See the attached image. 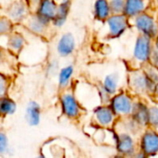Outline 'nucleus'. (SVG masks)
Returning a JSON list of instances; mask_svg holds the SVG:
<instances>
[{
    "mask_svg": "<svg viewBox=\"0 0 158 158\" xmlns=\"http://www.w3.org/2000/svg\"><path fill=\"white\" fill-rule=\"evenodd\" d=\"M131 88L139 94H146L156 89V84L149 79L145 72L135 71L130 78Z\"/></svg>",
    "mask_w": 158,
    "mask_h": 158,
    "instance_id": "f257e3e1",
    "label": "nucleus"
},
{
    "mask_svg": "<svg viewBox=\"0 0 158 158\" xmlns=\"http://www.w3.org/2000/svg\"><path fill=\"white\" fill-rule=\"evenodd\" d=\"M136 28L144 35L155 37L158 33V26L155 19L147 14H140L135 19Z\"/></svg>",
    "mask_w": 158,
    "mask_h": 158,
    "instance_id": "f03ea898",
    "label": "nucleus"
},
{
    "mask_svg": "<svg viewBox=\"0 0 158 158\" xmlns=\"http://www.w3.org/2000/svg\"><path fill=\"white\" fill-rule=\"evenodd\" d=\"M150 38L151 37L144 34L138 37L134 47V57L138 61L145 62L150 58L152 52Z\"/></svg>",
    "mask_w": 158,
    "mask_h": 158,
    "instance_id": "7ed1b4c3",
    "label": "nucleus"
},
{
    "mask_svg": "<svg viewBox=\"0 0 158 158\" xmlns=\"http://www.w3.org/2000/svg\"><path fill=\"white\" fill-rule=\"evenodd\" d=\"M107 25L109 27L110 36L113 38L119 37L125 32L128 28V21L126 15L115 14L107 19Z\"/></svg>",
    "mask_w": 158,
    "mask_h": 158,
    "instance_id": "20e7f679",
    "label": "nucleus"
},
{
    "mask_svg": "<svg viewBox=\"0 0 158 158\" xmlns=\"http://www.w3.org/2000/svg\"><path fill=\"white\" fill-rule=\"evenodd\" d=\"M133 104L130 96L125 94H121L113 98L111 102V107L115 113L120 115H129L132 112Z\"/></svg>",
    "mask_w": 158,
    "mask_h": 158,
    "instance_id": "39448f33",
    "label": "nucleus"
},
{
    "mask_svg": "<svg viewBox=\"0 0 158 158\" xmlns=\"http://www.w3.org/2000/svg\"><path fill=\"white\" fill-rule=\"evenodd\" d=\"M61 106L63 113L71 118H75L80 114V106L76 98L71 94H64L61 96Z\"/></svg>",
    "mask_w": 158,
    "mask_h": 158,
    "instance_id": "423d86ee",
    "label": "nucleus"
},
{
    "mask_svg": "<svg viewBox=\"0 0 158 158\" xmlns=\"http://www.w3.org/2000/svg\"><path fill=\"white\" fill-rule=\"evenodd\" d=\"M142 149L147 156L158 153V134L154 131H147L142 140Z\"/></svg>",
    "mask_w": 158,
    "mask_h": 158,
    "instance_id": "0eeeda50",
    "label": "nucleus"
},
{
    "mask_svg": "<svg viewBox=\"0 0 158 158\" xmlns=\"http://www.w3.org/2000/svg\"><path fill=\"white\" fill-rule=\"evenodd\" d=\"M75 48V39L71 33L64 34L57 43V52L61 56H67L70 55Z\"/></svg>",
    "mask_w": 158,
    "mask_h": 158,
    "instance_id": "6e6552de",
    "label": "nucleus"
},
{
    "mask_svg": "<svg viewBox=\"0 0 158 158\" xmlns=\"http://www.w3.org/2000/svg\"><path fill=\"white\" fill-rule=\"evenodd\" d=\"M57 7L58 6H56L53 0H43L40 3L37 14L47 19L48 20H54L57 13Z\"/></svg>",
    "mask_w": 158,
    "mask_h": 158,
    "instance_id": "1a4fd4ad",
    "label": "nucleus"
},
{
    "mask_svg": "<svg viewBox=\"0 0 158 158\" xmlns=\"http://www.w3.org/2000/svg\"><path fill=\"white\" fill-rule=\"evenodd\" d=\"M114 110L112 107L99 106L96 108L94 115L97 122L102 126H109L114 120Z\"/></svg>",
    "mask_w": 158,
    "mask_h": 158,
    "instance_id": "9d476101",
    "label": "nucleus"
},
{
    "mask_svg": "<svg viewBox=\"0 0 158 158\" xmlns=\"http://www.w3.org/2000/svg\"><path fill=\"white\" fill-rule=\"evenodd\" d=\"M146 7L144 0H126L124 14L128 17H133L140 15Z\"/></svg>",
    "mask_w": 158,
    "mask_h": 158,
    "instance_id": "9b49d317",
    "label": "nucleus"
},
{
    "mask_svg": "<svg viewBox=\"0 0 158 158\" xmlns=\"http://www.w3.org/2000/svg\"><path fill=\"white\" fill-rule=\"evenodd\" d=\"M133 119L140 125H146L149 123V108L142 104L137 103L133 106L132 109Z\"/></svg>",
    "mask_w": 158,
    "mask_h": 158,
    "instance_id": "f8f14e48",
    "label": "nucleus"
},
{
    "mask_svg": "<svg viewBox=\"0 0 158 158\" xmlns=\"http://www.w3.org/2000/svg\"><path fill=\"white\" fill-rule=\"evenodd\" d=\"M117 148L120 154L131 155L134 152V141L128 134H121L118 137Z\"/></svg>",
    "mask_w": 158,
    "mask_h": 158,
    "instance_id": "ddd939ff",
    "label": "nucleus"
},
{
    "mask_svg": "<svg viewBox=\"0 0 158 158\" xmlns=\"http://www.w3.org/2000/svg\"><path fill=\"white\" fill-rule=\"evenodd\" d=\"M41 109L36 102H30L26 108V119L31 126H36L40 123Z\"/></svg>",
    "mask_w": 158,
    "mask_h": 158,
    "instance_id": "4468645a",
    "label": "nucleus"
},
{
    "mask_svg": "<svg viewBox=\"0 0 158 158\" xmlns=\"http://www.w3.org/2000/svg\"><path fill=\"white\" fill-rule=\"evenodd\" d=\"M49 21L50 20H48L47 19L37 14V15L30 18V19L28 21V27L34 33L41 34L45 31V28H46L47 24L49 23Z\"/></svg>",
    "mask_w": 158,
    "mask_h": 158,
    "instance_id": "2eb2a0df",
    "label": "nucleus"
},
{
    "mask_svg": "<svg viewBox=\"0 0 158 158\" xmlns=\"http://www.w3.org/2000/svg\"><path fill=\"white\" fill-rule=\"evenodd\" d=\"M69 6H70V0H61L58 7H57V13L55 18L54 24L57 27L62 26L68 17L69 11Z\"/></svg>",
    "mask_w": 158,
    "mask_h": 158,
    "instance_id": "dca6fc26",
    "label": "nucleus"
},
{
    "mask_svg": "<svg viewBox=\"0 0 158 158\" xmlns=\"http://www.w3.org/2000/svg\"><path fill=\"white\" fill-rule=\"evenodd\" d=\"M95 17L99 19H106L109 18L111 7L107 0H96L94 3Z\"/></svg>",
    "mask_w": 158,
    "mask_h": 158,
    "instance_id": "f3484780",
    "label": "nucleus"
},
{
    "mask_svg": "<svg viewBox=\"0 0 158 158\" xmlns=\"http://www.w3.org/2000/svg\"><path fill=\"white\" fill-rule=\"evenodd\" d=\"M27 7L23 3H15L8 9V17L15 21H19L25 18Z\"/></svg>",
    "mask_w": 158,
    "mask_h": 158,
    "instance_id": "a211bd4d",
    "label": "nucleus"
},
{
    "mask_svg": "<svg viewBox=\"0 0 158 158\" xmlns=\"http://www.w3.org/2000/svg\"><path fill=\"white\" fill-rule=\"evenodd\" d=\"M118 75L116 73H111L107 75L103 83V87L105 92L107 94H113L116 93L118 89Z\"/></svg>",
    "mask_w": 158,
    "mask_h": 158,
    "instance_id": "6ab92c4d",
    "label": "nucleus"
},
{
    "mask_svg": "<svg viewBox=\"0 0 158 158\" xmlns=\"http://www.w3.org/2000/svg\"><path fill=\"white\" fill-rule=\"evenodd\" d=\"M25 44V40L24 38L19 35V34H13L10 36L9 40H8V47L10 50H12L14 53H18L19 52L23 45Z\"/></svg>",
    "mask_w": 158,
    "mask_h": 158,
    "instance_id": "aec40b11",
    "label": "nucleus"
},
{
    "mask_svg": "<svg viewBox=\"0 0 158 158\" xmlns=\"http://www.w3.org/2000/svg\"><path fill=\"white\" fill-rule=\"evenodd\" d=\"M74 69L72 66H67L63 68L60 72H59V77H58V83L59 86L61 87H66L69 83V81L71 79V76L73 74Z\"/></svg>",
    "mask_w": 158,
    "mask_h": 158,
    "instance_id": "412c9836",
    "label": "nucleus"
},
{
    "mask_svg": "<svg viewBox=\"0 0 158 158\" xmlns=\"http://www.w3.org/2000/svg\"><path fill=\"white\" fill-rule=\"evenodd\" d=\"M16 108H17V105L13 100L9 98L2 97L0 103V110L3 115H12L16 111Z\"/></svg>",
    "mask_w": 158,
    "mask_h": 158,
    "instance_id": "4be33fe9",
    "label": "nucleus"
},
{
    "mask_svg": "<svg viewBox=\"0 0 158 158\" xmlns=\"http://www.w3.org/2000/svg\"><path fill=\"white\" fill-rule=\"evenodd\" d=\"M126 0H110L109 5L111 7V12L114 14H120L124 12Z\"/></svg>",
    "mask_w": 158,
    "mask_h": 158,
    "instance_id": "5701e85b",
    "label": "nucleus"
},
{
    "mask_svg": "<svg viewBox=\"0 0 158 158\" xmlns=\"http://www.w3.org/2000/svg\"><path fill=\"white\" fill-rule=\"evenodd\" d=\"M149 123L154 127H158V106L149 108Z\"/></svg>",
    "mask_w": 158,
    "mask_h": 158,
    "instance_id": "b1692460",
    "label": "nucleus"
},
{
    "mask_svg": "<svg viewBox=\"0 0 158 158\" xmlns=\"http://www.w3.org/2000/svg\"><path fill=\"white\" fill-rule=\"evenodd\" d=\"M146 73V75L149 77V79L156 85L158 84V68L155 67V66H152V67H149L145 69L144 71Z\"/></svg>",
    "mask_w": 158,
    "mask_h": 158,
    "instance_id": "393cba45",
    "label": "nucleus"
},
{
    "mask_svg": "<svg viewBox=\"0 0 158 158\" xmlns=\"http://www.w3.org/2000/svg\"><path fill=\"white\" fill-rule=\"evenodd\" d=\"M11 28V23L7 19L2 18L0 21V31L1 33H6L10 31Z\"/></svg>",
    "mask_w": 158,
    "mask_h": 158,
    "instance_id": "a878e982",
    "label": "nucleus"
},
{
    "mask_svg": "<svg viewBox=\"0 0 158 158\" xmlns=\"http://www.w3.org/2000/svg\"><path fill=\"white\" fill-rule=\"evenodd\" d=\"M150 58H151V61H152V65L158 68V44L154 49H152Z\"/></svg>",
    "mask_w": 158,
    "mask_h": 158,
    "instance_id": "bb28decb",
    "label": "nucleus"
},
{
    "mask_svg": "<svg viewBox=\"0 0 158 158\" xmlns=\"http://www.w3.org/2000/svg\"><path fill=\"white\" fill-rule=\"evenodd\" d=\"M6 147H7V139L6 135L3 132H1L0 133V153L4 154Z\"/></svg>",
    "mask_w": 158,
    "mask_h": 158,
    "instance_id": "cd10ccee",
    "label": "nucleus"
},
{
    "mask_svg": "<svg viewBox=\"0 0 158 158\" xmlns=\"http://www.w3.org/2000/svg\"><path fill=\"white\" fill-rule=\"evenodd\" d=\"M0 86H1V96L4 95L5 94V79L2 76L1 77V81H0Z\"/></svg>",
    "mask_w": 158,
    "mask_h": 158,
    "instance_id": "c85d7f7f",
    "label": "nucleus"
},
{
    "mask_svg": "<svg viewBox=\"0 0 158 158\" xmlns=\"http://www.w3.org/2000/svg\"><path fill=\"white\" fill-rule=\"evenodd\" d=\"M155 91H156V93L158 94V84H156V89H155Z\"/></svg>",
    "mask_w": 158,
    "mask_h": 158,
    "instance_id": "c756f323",
    "label": "nucleus"
},
{
    "mask_svg": "<svg viewBox=\"0 0 158 158\" xmlns=\"http://www.w3.org/2000/svg\"><path fill=\"white\" fill-rule=\"evenodd\" d=\"M156 1H157V3H158V0H156Z\"/></svg>",
    "mask_w": 158,
    "mask_h": 158,
    "instance_id": "7c9ffc66",
    "label": "nucleus"
}]
</instances>
